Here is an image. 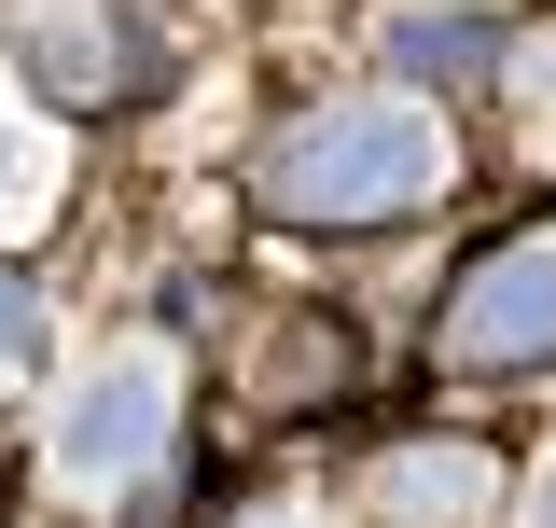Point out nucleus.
I'll return each instance as SVG.
<instances>
[{"mask_svg": "<svg viewBox=\"0 0 556 528\" xmlns=\"http://www.w3.org/2000/svg\"><path fill=\"white\" fill-rule=\"evenodd\" d=\"M431 181H445V139L417 98H320L265 153V196L306 209V223H376V209H417Z\"/></svg>", "mask_w": 556, "mask_h": 528, "instance_id": "obj_1", "label": "nucleus"}, {"mask_svg": "<svg viewBox=\"0 0 556 528\" xmlns=\"http://www.w3.org/2000/svg\"><path fill=\"white\" fill-rule=\"evenodd\" d=\"M167 417H181V362H167L153 334H126V348L70 390V417H56V473L84 487V501H126L139 473L167 460Z\"/></svg>", "mask_w": 556, "mask_h": 528, "instance_id": "obj_2", "label": "nucleus"}, {"mask_svg": "<svg viewBox=\"0 0 556 528\" xmlns=\"http://www.w3.org/2000/svg\"><path fill=\"white\" fill-rule=\"evenodd\" d=\"M445 362H459V376H529V362H556V223L501 237V251L445 292Z\"/></svg>", "mask_w": 556, "mask_h": 528, "instance_id": "obj_3", "label": "nucleus"}, {"mask_svg": "<svg viewBox=\"0 0 556 528\" xmlns=\"http://www.w3.org/2000/svg\"><path fill=\"white\" fill-rule=\"evenodd\" d=\"M376 501H390V528H473L501 501V473H486V445H404L376 473Z\"/></svg>", "mask_w": 556, "mask_h": 528, "instance_id": "obj_4", "label": "nucleus"}, {"mask_svg": "<svg viewBox=\"0 0 556 528\" xmlns=\"http://www.w3.org/2000/svg\"><path fill=\"white\" fill-rule=\"evenodd\" d=\"M390 70H404V84H501V28L417 0V14H390Z\"/></svg>", "mask_w": 556, "mask_h": 528, "instance_id": "obj_5", "label": "nucleus"}, {"mask_svg": "<svg viewBox=\"0 0 556 528\" xmlns=\"http://www.w3.org/2000/svg\"><path fill=\"white\" fill-rule=\"evenodd\" d=\"M0 362H14V376H28V362H42V292H28V278H14V264H0Z\"/></svg>", "mask_w": 556, "mask_h": 528, "instance_id": "obj_6", "label": "nucleus"}, {"mask_svg": "<svg viewBox=\"0 0 556 528\" xmlns=\"http://www.w3.org/2000/svg\"><path fill=\"white\" fill-rule=\"evenodd\" d=\"M28 167H42V153H28V139H14V126H0V196H14V181H28Z\"/></svg>", "mask_w": 556, "mask_h": 528, "instance_id": "obj_7", "label": "nucleus"}, {"mask_svg": "<svg viewBox=\"0 0 556 528\" xmlns=\"http://www.w3.org/2000/svg\"><path fill=\"white\" fill-rule=\"evenodd\" d=\"M529 528H556V473H543V487H529Z\"/></svg>", "mask_w": 556, "mask_h": 528, "instance_id": "obj_8", "label": "nucleus"}, {"mask_svg": "<svg viewBox=\"0 0 556 528\" xmlns=\"http://www.w3.org/2000/svg\"><path fill=\"white\" fill-rule=\"evenodd\" d=\"M0 515H14V445H0Z\"/></svg>", "mask_w": 556, "mask_h": 528, "instance_id": "obj_9", "label": "nucleus"}]
</instances>
